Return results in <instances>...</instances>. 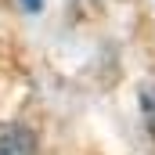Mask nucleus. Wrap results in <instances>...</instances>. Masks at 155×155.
I'll return each instance as SVG.
<instances>
[{
	"label": "nucleus",
	"instance_id": "1",
	"mask_svg": "<svg viewBox=\"0 0 155 155\" xmlns=\"http://www.w3.org/2000/svg\"><path fill=\"white\" fill-rule=\"evenodd\" d=\"M0 155H36V134L29 126H0Z\"/></svg>",
	"mask_w": 155,
	"mask_h": 155
},
{
	"label": "nucleus",
	"instance_id": "3",
	"mask_svg": "<svg viewBox=\"0 0 155 155\" xmlns=\"http://www.w3.org/2000/svg\"><path fill=\"white\" fill-rule=\"evenodd\" d=\"M22 7H25V11H40V7H43V0H22Z\"/></svg>",
	"mask_w": 155,
	"mask_h": 155
},
{
	"label": "nucleus",
	"instance_id": "2",
	"mask_svg": "<svg viewBox=\"0 0 155 155\" xmlns=\"http://www.w3.org/2000/svg\"><path fill=\"white\" fill-rule=\"evenodd\" d=\"M137 101H141V119H144V130L155 137V87H144Z\"/></svg>",
	"mask_w": 155,
	"mask_h": 155
}]
</instances>
